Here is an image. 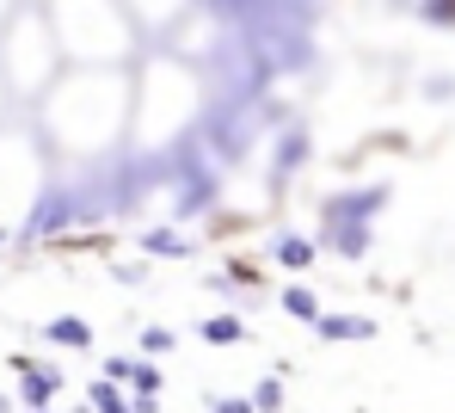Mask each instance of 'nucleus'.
<instances>
[{
  "mask_svg": "<svg viewBox=\"0 0 455 413\" xmlns=\"http://www.w3.org/2000/svg\"><path fill=\"white\" fill-rule=\"evenodd\" d=\"M6 56H12V86H19V93H37V86L56 75L62 44H56V31L25 25V31H6Z\"/></svg>",
  "mask_w": 455,
  "mask_h": 413,
  "instance_id": "nucleus-1",
  "label": "nucleus"
},
{
  "mask_svg": "<svg viewBox=\"0 0 455 413\" xmlns=\"http://www.w3.org/2000/svg\"><path fill=\"white\" fill-rule=\"evenodd\" d=\"M68 223H80V191L75 185H50V191H37V210H31V235H62Z\"/></svg>",
  "mask_w": 455,
  "mask_h": 413,
  "instance_id": "nucleus-2",
  "label": "nucleus"
},
{
  "mask_svg": "<svg viewBox=\"0 0 455 413\" xmlns=\"http://www.w3.org/2000/svg\"><path fill=\"white\" fill-rule=\"evenodd\" d=\"M381 204H387V185L339 191V198H326V223H351V229H370V216H376Z\"/></svg>",
  "mask_w": 455,
  "mask_h": 413,
  "instance_id": "nucleus-3",
  "label": "nucleus"
},
{
  "mask_svg": "<svg viewBox=\"0 0 455 413\" xmlns=\"http://www.w3.org/2000/svg\"><path fill=\"white\" fill-rule=\"evenodd\" d=\"M56 389H62V370H50V364H25V383H19L25 408H50Z\"/></svg>",
  "mask_w": 455,
  "mask_h": 413,
  "instance_id": "nucleus-4",
  "label": "nucleus"
},
{
  "mask_svg": "<svg viewBox=\"0 0 455 413\" xmlns=\"http://www.w3.org/2000/svg\"><path fill=\"white\" fill-rule=\"evenodd\" d=\"M307 130H277V155H271V179H283L290 166H302L307 161Z\"/></svg>",
  "mask_w": 455,
  "mask_h": 413,
  "instance_id": "nucleus-5",
  "label": "nucleus"
},
{
  "mask_svg": "<svg viewBox=\"0 0 455 413\" xmlns=\"http://www.w3.org/2000/svg\"><path fill=\"white\" fill-rule=\"evenodd\" d=\"M314 333H320V339H370L376 321H370V315H320Z\"/></svg>",
  "mask_w": 455,
  "mask_h": 413,
  "instance_id": "nucleus-6",
  "label": "nucleus"
},
{
  "mask_svg": "<svg viewBox=\"0 0 455 413\" xmlns=\"http://www.w3.org/2000/svg\"><path fill=\"white\" fill-rule=\"evenodd\" d=\"M326 247L345 253V259H363V253H370V229H351V223H326Z\"/></svg>",
  "mask_w": 455,
  "mask_h": 413,
  "instance_id": "nucleus-7",
  "label": "nucleus"
},
{
  "mask_svg": "<svg viewBox=\"0 0 455 413\" xmlns=\"http://www.w3.org/2000/svg\"><path fill=\"white\" fill-rule=\"evenodd\" d=\"M44 339H50V345H68V352H86V345H92V328H86L80 315H62V321L44 328Z\"/></svg>",
  "mask_w": 455,
  "mask_h": 413,
  "instance_id": "nucleus-8",
  "label": "nucleus"
},
{
  "mask_svg": "<svg viewBox=\"0 0 455 413\" xmlns=\"http://www.w3.org/2000/svg\"><path fill=\"white\" fill-rule=\"evenodd\" d=\"M86 401H92V413H136L130 401H124V395H117V383H105V377H92Z\"/></svg>",
  "mask_w": 455,
  "mask_h": 413,
  "instance_id": "nucleus-9",
  "label": "nucleus"
},
{
  "mask_svg": "<svg viewBox=\"0 0 455 413\" xmlns=\"http://www.w3.org/2000/svg\"><path fill=\"white\" fill-rule=\"evenodd\" d=\"M277 259H283L290 271H302L307 259H314V241H307V235H277Z\"/></svg>",
  "mask_w": 455,
  "mask_h": 413,
  "instance_id": "nucleus-10",
  "label": "nucleus"
},
{
  "mask_svg": "<svg viewBox=\"0 0 455 413\" xmlns=\"http://www.w3.org/2000/svg\"><path fill=\"white\" fill-rule=\"evenodd\" d=\"M283 309H290L296 321H320V303H314L307 284H290V290H283Z\"/></svg>",
  "mask_w": 455,
  "mask_h": 413,
  "instance_id": "nucleus-11",
  "label": "nucleus"
},
{
  "mask_svg": "<svg viewBox=\"0 0 455 413\" xmlns=\"http://www.w3.org/2000/svg\"><path fill=\"white\" fill-rule=\"evenodd\" d=\"M240 315H210V321H204V339H210V345H234V339H240Z\"/></svg>",
  "mask_w": 455,
  "mask_h": 413,
  "instance_id": "nucleus-12",
  "label": "nucleus"
},
{
  "mask_svg": "<svg viewBox=\"0 0 455 413\" xmlns=\"http://www.w3.org/2000/svg\"><path fill=\"white\" fill-rule=\"evenodd\" d=\"M142 247H148V253H166V259H179V253H185V235H172V229H148V235H142Z\"/></svg>",
  "mask_w": 455,
  "mask_h": 413,
  "instance_id": "nucleus-13",
  "label": "nucleus"
},
{
  "mask_svg": "<svg viewBox=\"0 0 455 413\" xmlns=\"http://www.w3.org/2000/svg\"><path fill=\"white\" fill-rule=\"evenodd\" d=\"M277 401H283V383H277V377H265V383L252 389V413H277Z\"/></svg>",
  "mask_w": 455,
  "mask_h": 413,
  "instance_id": "nucleus-14",
  "label": "nucleus"
},
{
  "mask_svg": "<svg viewBox=\"0 0 455 413\" xmlns=\"http://www.w3.org/2000/svg\"><path fill=\"white\" fill-rule=\"evenodd\" d=\"M142 352H148V358L172 352V333H166V328H142Z\"/></svg>",
  "mask_w": 455,
  "mask_h": 413,
  "instance_id": "nucleus-15",
  "label": "nucleus"
},
{
  "mask_svg": "<svg viewBox=\"0 0 455 413\" xmlns=\"http://www.w3.org/2000/svg\"><path fill=\"white\" fill-rule=\"evenodd\" d=\"M425 19L431 25H455V6H425Z\"/></svg>",
  "mask_w": 455,
  "mask_h": 413,
  "instance_id": "nucleus-16",
  "label": "nucleus"
},
{
  "mask_svg": "<svg viewBox=\"0 0 455 413\" xmlns=\"http://www.w3.org/2000/svg\"><path fill=\"white\" fill-rule=\"evenodd\" d=\"M216 413H252V401H234V395H222V401H216Z\"/></svg>",
  "mask_w": 455,
  "mask_h": 413,
  "instance_id": "nucleus-17",
  "label": "nucleus"
}]
</instances>
